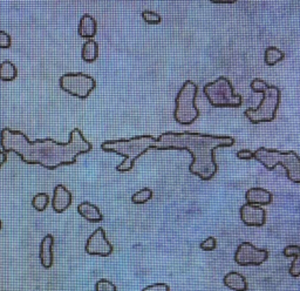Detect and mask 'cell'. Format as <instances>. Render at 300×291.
Listing matches in <instances>:
<instances>
[{
    "instance_id": "obj_1",
    "label": "cell",
    "mask_w": 300,
    "mask_h": 291,
    "mask_svg": "<svg viewBox=\"0 0 300 291\" xmlns=\"http://www.w3.org/2000/svg\"><path fill=\"white\" fill-rule=\"evenodd\" d=\"M0 145L5 153L14 152L25 164L40 165L50 171L61 166L74 165L79 155L93 149L92 143L79 128L72 130L68 142L65 143H59L50 137L31 141L20 130L2 128L0 132Z\"/></svg>"
},
{
    "instance_id": "obj_2",
    "label": "cell",
    "mask_w": 300,
    "mask_h": 291,
    "mask_svg": "<svg viewBox=\"0 0 300 291\" xmlns=\"http://www.w3.org/2000/svg\"><path fill=\"white\" fill-rule=\"evenodd\" d=\"M234 145L235 139L231 136H217L193 132H167L157 137L154 149L187 150L193 156L189 172L202 181H209L218 171V166L215 161V149Z\"/></svg>"
},
{
    "instance_id": "obj_3",
    "label": "cell",
    "mask_w": 300,
    "mask_h": 291,
    "mask_svg": "<svg viewBox=\"0 0 300 291\" xmlns=\"http://www.w3.org/2000/svg\"><path fill=\"white\" fill-rule=\"evenodd\" d=\"M156 141L152 135H139L130 137V139L120 140H107L101 143V149L107 153L123 156V161L116 166V171L126 173L132 171L135 166L136 160L140 156L145 155L150 149H154Z\"/></svg>"
},
{
    "instance_id": "obj_4",
    "label": "cell",
    "mask_w": 300,
    "mask_h": 291,
    "mask_svg": "<svg viewBox=\"0 0 300 291\" xmlns=\"http://www.w3.org/2000/svg\"><path fill=\"white\" fill-rule=\"evenodd\" d=\"M254 160L263 165L267 171H273L277 166H282L286 171L287 178L300 184V158L293 150L280 152L277 149L259 147L254 152Z\"/></svg>"
},
{
    "instance_id": "obj_5",
    "label": "cell",
    "mask_w": 300,
    "mask_h": 291,
    "mask_svg": "<svg viewBox=\"0 0 300 291\" xmlns=\"http://www.w3.org/2000/svg\"><path fill=\"white\" fill-rule=\"evenodd\" d=\"M197 85L191 80H187L182 86L175 99L174 119L182 126H189L199 119L200 111L196 106Z\"/></svg>"
},
{
    "instance_id": "obj_6",
    "label": "cell",
    "mask_w": 300,
    "mask_h": 291,
    "mask_svg": "<svg viewBox=\"0 0 300 291\" xmlns=\"http://www.w3.org/2000/svg\"><path fill=\"white\" fill-rule=\"evenodd\" d=\"M203 92L210 105L216 108H238L243 102L241 95L235 94L234 86L225 76L207 82L203 87Z\"/></svg>"
},
{
    "instance_id": "obj_7",
    "label": "cell",
    "mask_w": 300,
    "mask_h": 291,
    "mask_svg": "<svg viewBox=\"0 0 300 291\" xmlns=\"http://www.w3.org/2000/svg\"><path fill=\"white\" fill-rule=\"evenodd\" d=\"M280 89L277 86L269 85L263 92L259 106L257 108H249L245 111V116L251 123L258 124L261 122H271L276 119L277 111L280 104Z\"/></svg>"
},
{
    "instance_id": "obj_8",
    "label": "cell",
    "mask_w": 300,
    "mask_h": 291,
    "mask_svg": "<svg viewBox=\"0 0 300 291\" xmlns=\"http://www.w3.org/2000/svg\"><path fill=\"white\" fill-rule=\"evenodd\" d=\"M60 87L68 94L79 99H86L97 87V81L85 73H66L60 78Z\"/></svg>"
},
{
    "instance_id": "obj_9",
    "label": "cell",
    "mask_w": 300,
    "mask_h": 291,
    "mask_svg": "<svg viewBox=\"0 0 300 291\" xmlns=\"http://www.w3.org/2000/svg\"><path fill=\"white\" fill-rule=\"evenodd\" d=\"M269 258V251L266 249H258L250 242H243L239 244L235 252V262L242 267L249 265H260Z\"/></svg>"
},
{
    "instance_id": "obj_10",
    "label": "cell",
    "mask_w": 300,
    "mask_h": 291,
    "mask_svg": "<svg viewBox=\"0 0 300 291\" xmlns=\"http://www.w3.org/2000/svg\"><path fill=\"white\" fill-rule=\"evenodd\" d=\"M85 250L88 255L108 257V256L111 255L114 248L111 243L108 241L106 232H104L103 228L99 227L93 234L88 237L85 245Z\"/></svg>"
},
{
    "instance_id": "obj_11",
    "label": "cell",
    "mask_w": 300,
    "mask_h": 291,
    "mask_svg": "<svg viewBox=\"0 0 300 291\" xmlns=\"http://www.w3.org/2000/svg\"><path fill=\"white\" fill-rule=\"evenodd\" d=\"M242 222L248 227H263L266 223V212L256 204L245 203L239 209Z\"/></svg>"
},
{
    "instance_id": "obj_12",
    "label": "cell",
    "mask_w": 300,
    "mask_h": 291,
    "mask_svg": "<svg viewBox=\"0 0 300 291\" xmlns=\"http://www.w3.org/2000/svg\"><path fill=\"white\" fill-rule=\"evenodd\" d=\"M72 204V194L63 184H56L53 190L52 207L54 212L61 214Z\"/></svg>"
},
{
    "instance_id": "obj_13",
    "label": "cell",
    "mask_w": 300,
    "mask_h": 291,
    "mask_svg": "<svg viewBox=\"0 0 300 291\" xmlns=\"http://www.w3.org/2000/svg\"><path fill=\"white\" fill-rule=\"evenodd\" d=\"M53 244L54 237L50 234H47L43 238L39 247V260L45 269H50L53 265Z\"/></svg>"
},
{
    "instance_id": "obj_14",
    "label": "cell",
    "mask_w": 300,
    "mask_h": 291,
    "mask_svg": "<svg viewBox=\"0 0 300 291\" xmlns=\"http://www.w3.org/2000/svg\"><path fill=\"white\" fill-rule=\"evenodd\" d=\"M245 200H247V203L256 204V206L261 207L272 203L273 196L269 190L256 187L251 188V189H249L247 193H245Z\"/></svg>"
},
{
    "instance_id": "obj_15",
    "label": "cell",
    "mask_w": 300,
    "mask_h": 291,
    "mask_svg": "<svg viewBox=\"0 0 300 291\" xmlns=\"http://www.w3.org/2000/svg\"><path fill=\"white\" fill-rule=\"evenodd\" d=\"M98 32V24L94 17L91 14H84L80 19L78 33L80 37L85 38V39L91 40L92 38L95 37Z\"/></svg>"
},
{
    "instance_id": "obj_16",
    "label": "cell",
    "mask_w": 300,
    "mask_h": 291,
    "mask_svg": "<svg viewBox=\"0 0 300 291\" xmlns=\"http://www.w3.org/2000/svg\"><path fill=\"white\" fill-rule=\"evenodd\" d=\"M223 283L226 288L234 291H248L249 286L247 278L237 271H230L223 278Z\"/></svg>"
},
{
    "instance_id": "obj_17",
    "label": "cell",
    "mask_w": 300,
    "mask_h": 291,
    "mask_svg": "<svg viewBox=\"0 0 300 291\" xmlns=\"http://www.w3.org/2000/svg\"><path fill=\"white\" fill-rule=\"evenodd\" d=\"M78 213L84 217L85 220H87L88 222L92 223H99L103 220V215H102L100 209H99L95 204L87 202V201L79 204Z\"/></svg>"
},
{
    "instance_id": "obj_18",
    "label": "cell",
    "mask_w": 300,
    "mask_h": 291,
    "mask_svg": "<svg viewBox=\"0 0 300 291\" xmlns=\"http://www.w3.org/2000/svg\"><path fill=\"white\" fill-rule=\"evenodd\" d=\"M99 57V45L95 40H87L82 46L81 58L86 62H94Z\"/></svg>"
},
{
    "instance_id": "obj_19",
    "label": "cell",
    "mask_w": 300,
    "mask_h": 291,
    "mask_svg": "<svg viewBox=\"0 0 300 291\" xmlns=\"http://www.w3.org/2000/svg\"><path fill=\"white\" fill-rule=\"evenodd\" d=\"M18 76V68L13 62L5 60L0 63V80L1 81H13Z\"/></svg>"
},
{
    "instance_id": "obj_20",
    "label": "cell",
    "mask_w": 300,
    "mask_h": 291,
    "mask_svg": "<svg viewBox=\"0 0 300 291\" xmlns=\"http://www.w3.org/2000/svg\"><path fill=\"white\" fill-rule=\"evenodd\" d=\"M285 59V53L282 52L279 49L274 46H270L265 50V56H264V60L265 63L267 66L272 67L274 65H277L279 61Z\"/></svg>"
},
{
    "instance_id": "obj_21",
    "label": "cell",
    "mask_w": 300,
    "mask_h": 291,
    "mask_svg": "<svg viewBox=\"0 0 300 291\" xmlns=\"http://www.w3.org/2000/svg\"><path fill=\"white\" fill-rule=\"evenodd\" d=\"M50 203V196L49 194L46 193H39L37 194L36 196L33 197V200H32V206L38 212H44V210H46L47 206H49Z\"/></svg>"
},
{
    "instance_id": "obj_22",
    "label": "cell",
    "mask_w": 300,
    "mask_h": 291,
    "mask_svg": "<svg viewBox=\"0 0 300 291\" xmlns=\"http://www.w3.org/2000/svg\"><path fill=\"white\" fill-rule=\"evenodd\" d=\"M152 197V190L149 188H143V189L136 191L132 196V202L134 204H145L146 202Z\"/></svg>"
},
{
    "instance_id": "obj_23",
    "label": "cell",
    "mask_w": 300,
    "mask_h": 291,
    "mask_svg": "<svg viewBox=\"0 0 300 291\" xmlns=\"http://www.w3.org/2000/svg\"><path fill=\"white\" fill-rule=\"evenodd\" d=\"M141 15H142L143 20H145L147 24H149V25H157L162 21L161 15L156 13V12L148 11V9L143 11Z\"/></svg>"
},
{
    "instance_id": "obj_24",
    "label": "cell",
    "mask_w": 300,
    "mask_h": 291,
    "mask_svg": "<svg viewBox=\"0 0 300 291\" xmlns=\"http://www.w3.org/2000/svg\"><path fill=\"white\" fill-rule=\"evenodd\" d=\"M95 291H117L116 286L106 278H101L95 283Z\"/></svg>"
},
{
    "instance_id": "obj_25",
    "label": "cell",
    "mask_w": 300,
    "mask_h": 291,
    "mask_svg": "<svg viewBox=\"0 0 300 291\" xmlns=\"http://www.w3.org/2000/svg\"><path fill=\"white\" fill-rule=\"evenodd\" d=\"M267 86H269V84L267 82H265L264 80L261 79H253L252 80L250 87L252 89V92L254 93H263L265 89H266Z\"/></svg>"
},
{
    "instance_id": "obj_26",
    "label": "cell",
    "mask_w": 300,
    "mask_h": 291,
    "mask_svg": "<svg viewBox=\"0 0 300 291\" xmlns=\"http://www.w3.org/2000/svg\"><path fill=\"white\" fill-rule=\"evenodd\" d=\"M216 247H217L216 238L212 237V236H210V237L204 239V241L200 242V248L202 249L203 251H212V250H215Z\"/></svg>"
},
{
    "instance_id": "obj_27",
    "label": "cell",
    "mask_w": 300,
    "mask_h": 291,
    "mask_svg": "<svg viewBox=\"0 0 300 291\" xmlns=\"http://www.w3.org/2000/svg\"><path fill=\"white\" fill-rule=\"evenodd\" d=\"M289 273L292 277H299L300 276V252L296 256L295 260H293L291 267H290Z\"/></svg>"
},
{
    "instance_id": "obj_28",
    "label": "cell",
    "mask_w": 300,
    "mask_h": 291,
    "mask_svg": "<svg viewBox=\"0 0 300 291\" xmlns=\"http://www.w3.org/2000/svg\"><path fill=\"white\" fill-rule=\"evenodd\" d=\"M170 287L167 283H155L143 288L142 291H169Z\"/></svg>"
},
{
    "instance_id": "obj_29",
    "label": "cell",
    "mask_w": 300,
    "mask_h": 291,
    "mask_svg": "<svg viewBox=\"0 0 300 291\" xmlns=\"http://www.w3.org/2000/svg\"><path fill=\"white\" fill-rule=\"evenodd\" d=\"M12 45V39L5 31H0V49H9Z\"/></svg>"
},
{
    "instance_id": "obj_30",
    "label": "cell",
    "mask_w": 300,
    "mask_h": 291,
    "mask_svg": "<svg viewBox=\"0 0 300 291\" xmlns=\"http://www.w3.org/2000/svg\"><path fill=\"white\" fill-rule=\"evenodd\" d=\"M300 252V245H287L283 250V255L285 257H296Z\"/></svg>"
},
{
    "instance_id": "obj_31",
    "label": "cell",
    "mask_w": 300,
    "mask_h": 291,
    "mask_svg": "<svg viewBox=\"0 0 300 291\" xmlns=\"http://www.w3.org/2000/svg\"><path fill=\"white\" fill-rule=\"evenodd\" d=\"M237 158L239 160H251V159H254V152H251V150L249 149H242L239 150V152H237Z\"/></svg>"
},
{
    "instance_id": "obj_32",
    "label": "cell",
    "mask_w": 300,
    "mask_h": 291,
    "mask_svg": "<svg viewBox=\"0 0 300 291\" xmlns=\"http://www.w3.org/2000/svg\"><path fill=\"white\" fill-rule=\"evenodd\" d=\"M7 161V154L4 152V150H0V167Z\"/></svg>"
},
{
    "instance_id": "obj_33",
    "label": "cell",
    "mask_w": 300,
    "mask_h": 291,
    "mask_svg": "<svg viewBox=\"0 0 300 291\" xmlns=\"http://www.w3.org/2000/svg\"><path fill=\"white\" fill-rule=\"evenodd\" d=\"M213 4H234L236 0H212Z\"/></svg>"
},
{
    "instance_id": "obj_34",
    "label": "cell",
    "mask_w": 300,
    "mask_h": 291,
    "mask_svg": "<svg viewBox=\"0 0 300 291\" xmlns=\"http://www.w3.org/2000/svg\"><path fill=\"white\" fill-rule=\"evenodd\" d=\"M1 228H2V223H1V221H0V230H1Z\"/></svg>"
}]
</instances>
